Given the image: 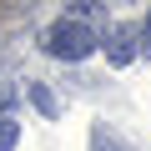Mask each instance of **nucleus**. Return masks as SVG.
I'll return each mask as SVG.
<instances>
[{"mask_svg":"<svg viewBox=\"0 0 151 151\" xmlns=\"http://www.w3.org/2000/svg\"><path fill=\"white\" fill-rule=\"evenodd\" d=\"M141 30H146V40H151V10H146V25H141Z\"/></svg>","mask_w":151,"mask_h":151,"instance_id":"39448f33","label":"nucleus"},{"mask_svg":"<svg viewBox=\"0 0 151 151\" xmlns=\"http://www.w3.org/2000/svg\"><path fill=\"white\" fill-rule=\"evenodd\" d=\"M30 101H35V106H40L45 116H55V96H50V91H45L40 81H30Z\"/></svg>","mask_w":151,"mask_h":151,"instance_id":"20e7f679","label":"nucleus"},{"mask_svg":"<svg viewBox=\"0 0 151 151\" xmlns=\"http://www.w3.org/2000/svg\"><path fill=\"white\" fill-rule=\"evenodd\" d=\"M45 55H55V60H86L91 50H96V30L91 25H81L76 15H65V20H55L50 30H45Z\"/></svg>","mask_w":151,"mask_h":151,"instance_id":"f257e3e1","label":"nucleus"},{"mask_svg":"<svg viewBox=\"0 0 151 151\" xmlns=\"http://www.w3.org/2000/svg\"><path fill=\"white\" fill-rule=\"evenodd\" d=\"M15 141H20V126L10 116H0V151H15Z\"/></svg>","mask_w":151,"mask_h":151,"instance_id":"7ed1b4c3","label":"nucleus"},{"mask_svg":"<svg viewBox=\"0 0 151 151\" xmlns=\"http://www.w3.org/2000/svg\"><path fill=\"white\" fill-rule=\"evenodd\" d=\"M106 60H111V65H131V60H136V30H131V25L111 30V40H106Z\"/></svg>","mask_w":151,"mask_h":151,"instance_id":"f03ea898","label":"nucleus"}]
</instances>
